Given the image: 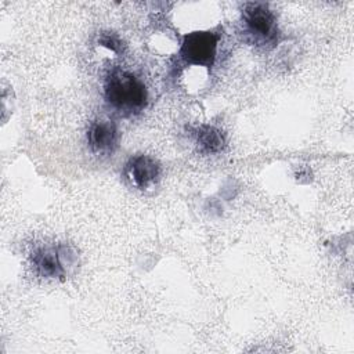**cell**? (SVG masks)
<instances>
[{
	"mask_svg": "<svg viewBox=\"0 0 354 354\" xmlns=\"http://www.w3.org/2000/svg\"><path fill=\"white\" fill-rule=\"evenodd\" d=\"M196 144L203 153H218L225 147V138L217 127L202 124L196 131Z\"/></svg>",
	"mask_w": 354,
	"mask_h": 354,
	"instance_id": "obj_7",
	"label": "cell"
},
{
	"mask_svg": "<svg viewBox=\"0 0 354 354\" xmlns=\"http://www.w3.org/2000/svg\"><path fill=\"white\" fill-rule=\"evenodd\" d=\"M218 36L213 32H192L184 36L180 57L189 65L212 68L217 54Z\"/></svg>",
	"mask_w": 354,
	"mask_h": 354,
	"instance_id": "obj_4",
	"label": "cell"
},
{
	"mask_svg": "<svg viewBox=\"0 0 354 354\" xmlns=\"http://www.w3.org/2000/svg\"><path fill=\"white\" fill-rule=\"evenodd\" d=\"M124 174L133 187L148 189L159 181L160 166L148 155H137L130 158L126 163Z\"/></svg>",
	"mask_w": 354,
	"mask_h": 354,
	"instance_id": "obj_6",
	"label": "cell"
},
{
	"mask_svg": "<svg viewBox=\"0 0 354 354\" xmlns=\"http://www.w3.org/2000/svg\"><path fill=\"white\" fill-rule=\"evenodd\" d=\"M98 43H100L102 47H105V48H108V50H111V51H113V53H118V51L122 50V41H120V39H119L116 35H113V33H102V35L100 36Z\"/></svg>",
	"mask_w": 354,
	"mask_h": 354,
	"instance_id": "obj_8",
	"label": "cell"
},
{
	"mask_svg": "<svg viewBox=\"0 0 354 354\" xmlns=\"http://www.w3.org/2000/svg\"><path fill=\"white\" fill-rule=\"evenodd\" d=\"M104 98L109 108L123 118L142 112L148 104V90L134 73L113 69L104 83Z\"/></svg>",
	"mask_w": 354,
	"mask_h": 354,
	"instance_id": "obj_1",
	"label": "cell"
},
{
	"mask_svg": "<svg viewBox=\"0 0 354 354\" xmlns=\"http://www.w3.org/2000/svg\"><path fill=\"white\" fill-rule=\"evenodd\" d=\"M242 32L245 39L260 47H272L278 43L279 30L274 12L266 3L252 1L242 8Z\"/></svg>",
	"mask_w": 354,
	"mask_h": 354,
	"instance_id": "obj_2",
	"label": "cell"
},
{
	"mask_svg": "<svg viewBox=\"0 0 354 354\" xmlns=\"http://www.w3.org/2000/svg\"><path fill=\"white\" fill-rule=\"evenodd\" d=\"M119 141L118 127L112 120L97 119L87 130V144L97 156H109L115 152Z\"/></svg>",
	"mask_w": 354,
	"mask_h": 354,
	"instance_id": "obj_5",
	"label": "cell"
},
{
	"mask_svg": "<svg viewBox=\"0 0 354 354\" xmlns=\"http://www.w3.org/2000/svg\"><path fill=\"white\" fill-rule=\"evenodd\" d=\"M30 261L40 277L64 281L68 267L75 263V254L65 245L43 246L32 253Z\"/></svg>",
	"mask_w": 354,
	"mask_h": 354,
	"instance_id": "obj_3",
	"label": "cell"
}]
</instances>
